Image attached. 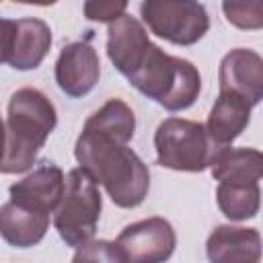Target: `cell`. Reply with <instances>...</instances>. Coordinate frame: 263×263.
Returning a JSON list of instances; mask_svg holds the SVG:
<instances>
[{"instance_id":"obj_9","label":"cell","mask_w":263,"mask_h":263,"mask_svg":"<svg viewBox=\"0 0 263 263\" xmlns=\"http://www.w3.org/2000/svg\"><path fill=\"white\" fill-rule=\"evenodd\" d=\"M8 193L10 201L49 216L55 214L66 193V175L55 162L41 160L27 177L12 183Z\"/></svg>"},{"instance_id":"obj_18","label":"cell","mask_w":263,"mask_h":263,"mask_svg":"<svg viewBox=\"0 0 263 263\" xmlns=\"http://www.w3.org/2000/svg\"><path fill=\"white\" fill-rule=\"evenodd\" d=\"M216 203L230 222H245L259 214V183H218Z\"/></svg>"},{"instance_id":"obj_11","label":"cell","mask_w":263,"mask_h":263,"mask_svg":"<svg viewBox=\"0 0 263 263\" xmlns=\"http://www.w3.org/2000/svg\"><path fill=\"white\" fill-rule=\"evenodd\" d=\"M220 92H234L251 107L263 101V58L247 47L230 49L218 68Z\"/></svg>"},{"instance_id":"obj_7","label":"cell","mask_w":263,"mask_h":263,"mask_svg":"<svg viewBox=\"0 0 263 263\" xmlns=\"http://www.w3.org/2000/svg\"><path fill=\"white\" fill-rule=\"evenodd\" d=\"M2 62L14 70L27 72L39 68L51 47V29L45 21L2 18Z\"/></svg>"},{"instance_id":"obj_8","label":"cell","mask_w":263,"mask_h":263,"mask_svg":"<svg viewBox=\"0 0 263 263\" xmlns=\"http://www.w3.org/2000/svg\"><path fill=\"white\" fill-rule=\"evenodd\" d=\"M115 242L127 263H164L175 253L177 234L168 220L152 216L127 224Z\"/></svg>"},{"instance_id":"obj_12","label":"cell","mask_w":263,"mask_h":263,"mask_svg":"<svg viewBox=\"0 0 263 263\" xmlns=\"http://www.w3.org/2000/svg\"><path fill=\"white\" fill-rule=\"evenodd\" d=\"M150 45L152 41L144 25L127 12L107 29V55L115 70L125 78L140 66Z\"/></svg>"},{"instance_id":"obj_15","label":"cell","mask_w":263,"mask_h":263,"mask_svg":"<svg viewBox=\"0 0 263 263\" xmlns=\"http://www.w3.org/2000/svg\"><path fill=\"white\" fill-rule=\"evenodd\" d=\"M251 109L253 107L242 97L234 92H220L205 121L210 138L220 148H228L251 123Z\"/></svg>"},{"instance_id":"obj_2","label":"cell","mask_w":263,"mask_h":263,"mask_svg":"<svg viewBox=\"0 0 263 263\" xmlns=\"http://www.w3.org/2000/svg\"><path fill=\"white\" fill-rule=\"evenodd\" d=\"M55 125L58 111L53 103L39 88H18L8 101L4 119L2 175H18L29 171Z\"/></svg>"},{"instance_id":"obj_1","label":"cell","mask_w":263,"mask_h":263,"mask_svg":"<svg viewBox=\"0 0 263 263\" xmlns=\"http://www.w3.org/2000/svg\"><path fill=\"white\" fill-rule=\"evenodd\" d=\"M78 164L103 185L117 208H138L150 191V171L146 162L127 146L109 136L84 129L74 144Z\"/></svg>"},{"instance_id":"obj_20","label":"cell","mask_w":263,"mask_h":263,"mask_svg":"<svg viewBox=\"0 0 263 263\" xmlns=\"http://www.w3.org/2000/svg\"><path fill=\"white\" fill-rule=\"evenodd\" d=\"M72 263H127L125 255L117 247V242L111 240H90L76 249Z\"/></svg>"},{"instance_id":"obj_21","label":"cell","mask_w":263,"mask_h":263,"mask_svg":"<svg viewBox=\"0 0 263 263\" xmlns=\"http://www.w3.org/2000/svg\"><path fill=\"white\" fill-rule=\"evenodd\" d=\"M84 16L97 23H115L127 10V2H84Z\"/></svg>"},{"instance_id":"obj_6","label":"cell","mask_w":263,"mask_h":263,"mask_svg":"<svg viewBox=\"0 0 263 263\" xmlns=\"http://www.w3.org/2000/svg\"><path fill=\"white\" fill-rule=\"evenodd\" d=\"M144 25L173 45H195L210 29L205 6L195 0H146L140 4Z\"/></svg>"},{"instance_id":"obj_10","label":"cell","mask_w":263,"mask_h":263,"mask_svg":"<svg viewBox=\"0 0 263 263\" xmlns=\"http://www.w3.org/2000/svg\"><path fill=\"white\" fill-rule=\"evenodd\" d=\"M101 76L97 49L86 41H72L62 47L55 62V82L72 99L88 95Z\"/></svg>"},{"instance_id":"obj_19","label":"cell","mask_w":263,"mask_h":263,"mask_svg":"<svg viewBox=\"0 0 263 263\" xmlns=\"http://www.w3.org/2000/svg\"><path fill=\"white\" fill-rule=\"evenodd\" d=\"M222 12L236 29H263V2H222Z\"/></svg>"},{"instance_id":"obj_13","label":"cell","mask_w":263,"mask_h":263,"mask_svg":"<svg viewBox=\"0 0 263 263\" xmlns=\"http://www.w3.org/2000/svg\"><path fill=\"white\" fill-rule=\"evenodd\" d=\"M210 263H259L263 255V240L257 228L220 224L205 242Z\"/></svg>"},{"instance_id":"obj_17","label":"cell","mask_w":263,"mask_h":263,"mask_svg":"<svg viewBox=\"0 0 263 263\" xmlns=\"http://www.w3.org/2000/svg\"><path fill=\"white\" fill-rule=\"evenodd\" d=\"M84 129L109 136L121 144H129L136 134V115L132 107L121 99H109L101 109H97L82 125Z\"/></svg>"},{"instance_id":"obj_3","label":"cell","mask_w":263,"mask_h":263,"mask_svg":"<svg viewBox=\"0 0 263 263\" xmlns=\"http://www.w3.org/2000/svg\"><path fill=\"white\" fill-rule=\"evenodd\" d=\"M127 82L171 113L189 109L201 92L199 70L189 60L162 51L156 43L150 45Z\"/></svg>"},{"instance_id":"obj_5","label":"cell","mask_w":263,"mask_h":263,"mask_svg":"<svg viewBox=\"0 0 263 263\" xmlns=\"http://www.w3.org/2000/svg\"><path fill=\"white\" fill-rule=\"evenodd\" d=\"M103 210L99 183L88 171L76 166L66 177V193L53 214V226L60 238L74 249L90 242Z\"/></svg>"},{"instance_id":"obj_14","label":"cell","mask_w":263,"mask_h":263,"mask_svg":"<svg viewBox=\"0 0 263 263\" xmlns=\"http://www.w3.org/2000/svg\"><path fill=\"white\" fill-rule=\"evenodd\" d=\"M49 228V216L37 210L25 208L14 201H6L0 208V234L16 249H29L43 240Z\"/></svg>"},{"instance_id":"obj_4","label":"cell","mask_w":263,"mask_h":263,"mask_svg":"<svg viewBox=\"0 0 263 263\" xmlns=\"http://www.w3.org/2000/svg\"><path fill=\"white\" fill-rule=\"evenodd\" d=\"M156 162L179 173H201L212 166L220 148L208 134L205 123L166 117L154 132Z\"/></svg>"},{"instance_id":"obj_16","label":"cell","mask_w":263,"mask_h":263,"mask_svg":"<svg viewBox=\"0 0 263 263\" xmlns=\"http://www.w3.org/2000/svg\"><path fill=\"white\" fill-rule=\"evenodd\" d=\"M218 183H257L263 179V150L257 148H224L210 166Z\"/></svg>"}]
</instances>
